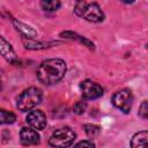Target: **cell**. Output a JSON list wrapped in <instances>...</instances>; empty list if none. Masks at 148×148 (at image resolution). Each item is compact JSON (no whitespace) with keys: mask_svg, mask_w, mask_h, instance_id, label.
<instances>
[{"mask_svg":"<svg viewBox=\"0 0 148 148\" xmlns=\"http://www.w3.org/2000/svg\"><path fill=\"white\" fill-rule=\"evenodd\" d=\"M66 73V62L58 58L46 59L44 60L37 68L36 75L37 79L46 84L51 86L59 82Z\"/></svg>","mask_w":148,"mask_h":148,"instance_id":"1","label":"cell"},{"mask_svg":"<svg viewBox=\"0 0 148 148\" xmlns=\"http://www.w3.org/2000/svg\"><path fill=\"white\" fill-rule=\"evenodd\" d=\"M74 12L77 16L89 22H102L104 20V13L96 2L88 3L86 0H76Z\"/></svg>","mask_w":148,"mask_h":148,"instance_id":"2","label":"cell"},{"mask_svg":"<svg viewBox=\"0 0 148 148\" xmlns=\"http://www.w3.org/2000/svg\"><path fill=\"white\" fill-rule=\"evenodd\" d=\"M42 101V91L36 87H30L25 89L16 101V106L22 112L30 111Z\"/></svg>","mask_w":148,"mask_h":148,"instance_id":"3","label":"cell"},{"mask_svg":"<svg viewBox=\"0 0 148 148\" xmlns=\"http://www.w3.org/2000/svg\"><path fill=\"white\" fill-rule=\"evenodd\" d=\"M75 140V133L69 127L56 130L49 139V145L52 147H69Z\"/></svg>","mask_w":148,"mask_h":148,"instance_id":"4","label":"cell"},{"mask_svg":"<svg viewBox=\"0 0 148 148\" xmlns=\"http://www.w3.org/2000/svg\"><path fill=\"white\" fill-rule=\"evenodd\" d=\"M111 102L121 112L130 113L131 108H132V103H133L132 91L128 90V89H121V90L113 94V96L111 98Z\"/></svg>","mask_w":148,"mask_h":148,"instance_id":"5","label":"cell"},{"mask_svg":"<svg viewBox=\"0 0 148 148\" xmlns=\"http://www.w3.org/2000/svg\"><path fill=\"white\" fill-rule=\"evenodd\" d=\"M80 89H81L82 97L84 99H96V98L101 97L104 92L102 86H99L98 83L90 81V80L82 81L80 83Z\"/></svg>","mask_w":148,"mask_h":148,"instance_id":"6","label":"cell"},{"mask_svg":"<svg viewBox=\"0 0 148 148\" xmlns=\"http://www.w3.org/2000/svg\"><path fill=\"white\" fill-rule=\"evenodd\" d=\"M25 121L29 126L34 127L35 130H44L46 126V117L40 110L30 111L25 118Z\"/></svg>","mask_w":148,"mask_h":148,"instance_id":"7","label":"cell"},{"mask_svg":"<svg viewBox=\"0 0 148 148\" xmlns=\"http://www.w3.org/2000/svg\"><path fill=\"white\" fill-rule=\"evenodd\" d=\"M20 138H21V142L24 146H32V145H37L39 143V134L37 133V131L34 127H23L20 132Z\"/></svg>","mask_w":148,"mask_h":148,"instance_id":"8","label":"cell"},{"mask_svg":"<svg viewBox=\"0 0 148 148\" xmlns=\"http://www.w3.org/2000/svg\"><path fill=\"white\" fill-rule=\"evenodd\" d=\"M133 148H148V131H141L133 135L131 140Z\"/></svg>","mask_w":148,"mask_h":148,"instance_id":"9","label":"cell"},{"mask_svg":"<svg viewBox=\"0 0 148 148\" xmlns=\"http://www.w3.org/2000/svg\"><path fill=\"white\" fill-rule=\"evenodd\" d=\"M0 51H1L2 57L6 60H8L10 62L14 61V59H15V52H14L12 45L9 43H7L3 37H0Z\"/></svg>","mask_w":148,"mask_h":148,"instance_id":"10","label":"cell"},{"mask_svg":"<svg viewBox=\"0 0 148 148\" xmlns=\"http://www.w3.org/2000/svg\"><path fill=\"white\" fill-rule=\"evenodd\" d=\"M13 23L16 27L17 31H20L24 37H27V38H35L37 36V32L31 27H29V25H27V24H24L22 22H17L16 20H13Z\"/></svg>","mask_w":148,"mask_h":148,"instance_id":"11","label":"cell"},{"mask_svg":"<svg viewBox=\"0 0 148 148\" xmlns=\"http://www.w3.org/2000/svg\"><path fill=\"white\" fill-rule=\"evenodd\" d=\"M61 36H65L66 38H71V39H76V40H79L80 43L84 44V45H86L87 47H89L90 50H94V49H95L94 43H91L89 39H87V38L82 37V36H79V35H76V34H74V32H71V31L61 32Z\"/></svg>","mask_w":148,"mask_h":148,"instance_id":"12","label":"cell"},{"mask_svg":"<svg viewBox=\"0 0 148 148\" xmlns=\"http://www.w3.org/2000/svg\"><path fill=\"white\" fill-rule=\"evenodd\" d=\"M61 2L60 0H42L40 1V7L45 12H56L59 9Z\"/></svg>","mask_w":148,"mask_h":148,"instance_id":"13","label":"cell"},{"mask_svg":"<svg viewBox=\"0 0 148 148\" xmlns=\"http://www.w3.org/2000/svg\"><path fill=\"white\" fill-rule=\"evenodd\" d=\"M86 134L89 139H96L101 133V127L95 124H86L84 125Z\"/></svg>","mask_w":148,"mask_h":148,"instance_id":"14","label":"cell"},{"mask_svg":"<svg viewBox=\"0 0 148 148\" xmlns=\"http://www.w3.org/2000/svg\"><path fill=\"white\" fill-rule=\"evenodd\" d=\"M16 120V116L7 110H1L0 111V121L1 124H13Z\"/></svg>","mask_w":148,"mask_h":148,"instance_id":"15","label":"cell"},{"mask_svg":"<svg viewBox=\"0 0 148 148\" xmlns=\"http://www.w3.org/2000/svg\"><path fill=\"white\" fill-rule=\"evenodd\" d=\"M86 109H87V103L86 102H82V101L76 102L74 104V106H73V111L76 114H82L86 111Z\"/></svg>","mask_w":148,"mask_h":148,"instance_id":"16","label":"cell"},{"mask_svg":"<svg viewBox=\"0 0 148 148\" xmlns=\"http://www.w3.org/2000/svg\"><path fill=\"white\" fill-rule=\"evenodd\" d=\"M139 116L141 118H148V101H143L139 109Z\"/></svg>","mask_w":148,"mask_h":148,"instance_id":"17","label":"cell"},{"mask_svg":"<svg viewBox=\"0 0 148 148\" xmlns=\"http://www.w3.org/2000/svg\"><path fill=\"white\" fill-rule=\"evenodd\" d=\"M75 146H84V147H95V143L92 141H80L77 143H75Z\"/></svg>","mask_w":148,"mask_h":148,"instance_id":"18","label":"cell"},{"mask_svg":"<svg viewBox=\"0 0 148 148\" xmlns=\"http://www.w3.org/2000/svg\"><path fill=\"white\" fill-rule=\"evenodd\" d=\"M123 2H125V3H132V2H134V0H121Z\"/></svg>","mask_w":148,"mask_h":148,"instance_id":"19","label":"cell"}]
</instances>
